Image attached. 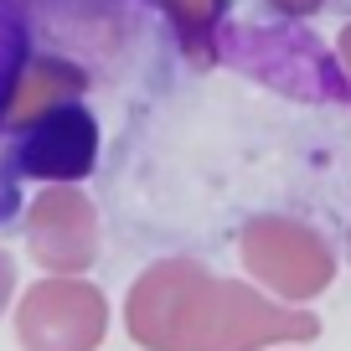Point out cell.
Returning a JSON list of instances; mask_svg holds the SVG:
<instances>
[{"instance_id": "1", "label": "cell", "mask_w": 351, "mask_h": 351, "mask_svg": "<svg viewBox=\"0 0 351 351\" xmlns=\"http://www.w3.org/2000/svg\"><path fill=\"white\" fill-rule=\"evenodd\" d=\"M93 160V124L83 109H57L32 134V165L42 171H88Z\"/></svg>"}]
</instances>
